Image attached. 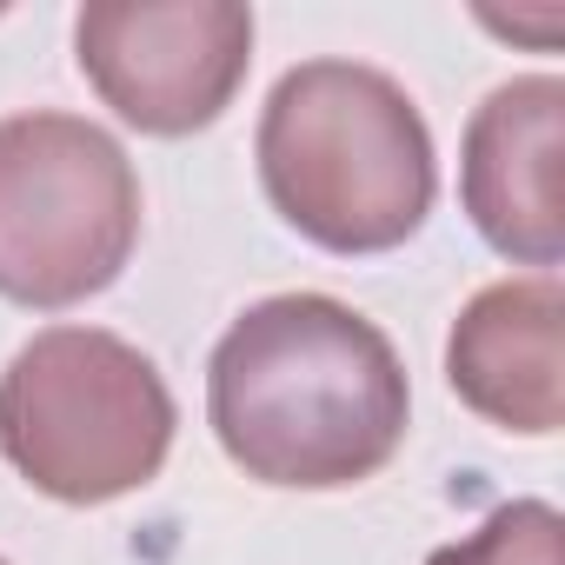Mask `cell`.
Here are the masks:
<instances>
[{"label": "cell", "instance_id": "1", "mask_svg": "<svg viewBox=\"0 0 565 565\" xmlns=\"http://www.w3.org/2000/svg\"><path fill=\"white\" fill-rule=\"evenodd\" d=\"M206 419L246 479L340 492L406 446L413 386L393 340L347 300L273 294L220 333Z\"/></svg>", "mask_w": 565, "mask_h": 565}, {"label": "cell", "instance_id": "2", "mask_svg": "<svg viewBox=\"0 0 565 565\" xmlns=\"http://www.w3.org/2000/svg\"><path fill=\"white\" fill-rule=\"evenodd\" d=\"M253 160L273 213L347 259L406 246L439 193L433 134L413 94L360 61H307L279 74Z\"/></svg>", "mask_w": 565, "mask_h": 565}, {"label": "cell", "instance_id": "3", "mask_svg": "<svg viewBox=\"0 0 565 565\" xmlns=\"http://www.w3.org/2000/svg\"><path fill=\"white\" fill-rule=\"evenodd\" d=\"M173 426L160 366L100 327H47L0 373V452L61 505H107L153 486Z\"/></svg>", "mask_w": 565, "mask_h": 565}, {"label": "cell", "instance_id": "4", "mask_svg": "<svg viewBox=\"0 0 565 565\" xmlns=\"http://www.w3.org/2000/svg\"><path fill=\"white\" fill-rule=\"evenodd\" d=\"M140 246V173L81 114L0 120V300L61 313L107 294Z\"/></svg>", "mask_w": 565, "mask_h": 565}, {"label": "cell", "instance_id": "5", "mask_svg": "<svg viewBox=\"0 0 565 565\" xmlns=\"http://www.w3.org/2000/svg\"><path fill=\"white\" fill-rule=\"evenodd\" d=\"M94 94L140 134L213 127L253 67V8L239 0H94L74 21Z\"/></svg>", "mask_w": 565, "mask_h": 565}, {"label": "cell", "instance_id": "6", "mask_svg": "<svg viewBox=\"0 0 565 565\" xmlns=\"http://www.w3.org/2000/svg\"><path fill=\"white\" fill-rule=\"evenodd\" d=\"M558 153H565V87L552 74L492 87L466 120V147H459V200L479 239L539 273L565 259Z\"/></svg>", "mask_w": 565, "mask_h": 565}, {"label": "cell", "instance_id": "7", "mask_svg": "<svg viewBox=\"0 0 565 565\" xmlns=\"http://www.w3.org/2000/svg\"><path fill=\"white\" fill-rule=\"evenodd\" d=\"M452 393L499 433L552 439L565 426V287L558 273L472 294L446 340Z\"/></svg>", "mask_w": 565, "mask_h": 565}, {"label": "cell", "instance_id": "8", "mask_svg": "<svg viewBox=\"0 0 565 565\" xmlns=\"http://www.w3.org/2000/svg\"><path fill=\"white\" fill-rule=\"evenodd\" d=\"M558 545H565L558 512L545 499H512L459 545H439L426 565H565Z\"/></svg>", "mask_w": 565, "mask_h": 565}, {"label": "cell", "instance_id": "9", "mask_svg": "<svg viewBox=\"0 0 565 565\" xmlns=\"http://www.w3.org/2000/svg\"><path fill=\"white\" fill-rule=\"evenodd\" d=\"M0 565H8V558H0Z\"/></svg>", "mask_w": 565, "mask_h": 565}]
</instances>
